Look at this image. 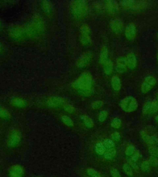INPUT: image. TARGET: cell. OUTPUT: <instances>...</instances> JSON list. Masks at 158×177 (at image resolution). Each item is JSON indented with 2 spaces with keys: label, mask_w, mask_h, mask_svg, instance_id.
Returning a JSON list of instances; mask_svg holds the SVG:
<instances>
[{
  "label": "cell",
  "mask_w": 158,
  "mask_h": 177,
  "mask_svg": "<svg viewBox=\"0 0 158 177\" xmlns=\"http://www.w3.org/2000/svg\"><path fill=\"white\" fill-rule=\"evenodd\" d=\"M93 78L88 73H84L73 82V87L79 89L83 94L89 95L92 90Z\"/></svg>",
  "instance_id": "1"
},
{
  "label": "cell",
  "mask_w": 158,
  "mask_h": 177,
  "mask_svg": "<svg viewBox=\"0 0 158 177\" xmlns=\"http://www.w3.org/2000/svg\"><path fill=\"white\" fill-rule=\"evenodd\" d=\"M70 7L72 14L77 17H84L88 12V5L84 1H73Z\"/></svg>",
  "instance_id": "2"
},
{
  "label": "cell",
  "mask_w": 158,
  "mask_h": 177,
  "mask_svg": "<svg viewBox=\"0 0 158 177\" xmlns=\"http://www.w3.org/2000/svg\"><path fill=\"white\" fill-rule=\"evenodd\" d=\"M138 106L136 100L132 96L126 97L120 101V107L126 113L134 112L137 109Z\"/></svg>",
  "instance_id": "3"
},
{
  "label": "cell",
  "mask_w": 158,
  "mask_h": 177,
  "mask_svg": "<svg viewBox=\"0 0 158 177\" xmlns=\"http://www.w3.org/2000/svg\"><path fill=\"white\" fill-rule=\"evenodd\" d=\"M120 4L123 7L131 9L132 11H140L145 9L148 4L145 1H135V0H126V1H122L120 2Z\"/></svg>",
  "instance_id": "4"
},
{
  "label": "cell",
  "mask_w": 158,
  "mask_h": 177,
  "mask_svg": "<svg viewBox=\"0 0 158 177\" xmlns=\"http://www.w3.org/2000/svg\"><path fill=\"white\" fill-rule=\"evenodd\" d=\"M156 84V79L153 76H148L145 78L142 85L141 91L143 94H146L151 90Z\"/></svg>",
  "instance_id": "5"
},
{
  "label": "cell",
  "mask_w": 158,
  "mask_h": 177,
  "mask_svg": "<svg viewBox=\"0 0 158 177\" xmlns=\"http://www.w3.org/2000/svg\"><path fill=\"white\" fill-rule=\"evenodd\" d=\"M21 140V134L18 130L14 129L9 133L7 138V145L10 147H15Z\"/></svg>",
  "instance_id": "6"
},
{
  "label": "cell",
  "mask_w": 158,
  "mask_h": 177,
  "mask_svg": "<svg viewBox=\"0 0 158 177\" xmlns=\"http://www.w3.org/2000/svg\"><path fill=\"white\" fill-rule=\"evenodd\" d=\"M92 59V53L90 52H87L83 53L79 58L77 61V66L79 68H83L86 67L89 64Z\"/></svg>",
  "instance_id": "7"
},
{
  "label": "cell",
  "mask_w": 158,
  "mask_h": 177,
  "mask_svg": "<svg viewBox=\"0 0 158 177\" xmlns=\"http://www.w3.org/2000/svg\"><path fill=\"white\" fill-rule=\"evenodd\" d=\"M137 30L135 25L134 23L128 24L125 30V36L128 40H133L136 36Z\"/></svg>",
  "instance_id": "8"
},
{
  "label": "cell",
  "mask_w": 158,
  "mask_h": 177,
  "mask_svg": "<svg viewBox=\"0 0 158 177\" xmlns=\"http://www.w3.org/2000/svg\"><path fill=\"white\" fill-rule=\"evenodd\" d=\"M140 135L143 140L148 145L154 146L158 143V137L155 135H150L146 131L143 130L141 132Z\"/></svg>",
  "instance_id": "9"
},
{
  "label": "cell",
  "mask_w": 158,
  "mask_h": 177,
  "mask_svg": "<svg viewBox=\"0 0 158 177\" xmlns=\"http://www.w3.org/2000/svg\"><path fill=\"white\" fill-rule=\"evenodd\" d=\"M109 25L111 30L115 33L119 34L123 31L124 23L121 20L119 19V18H116V19L111 21Z\"/></svg>",
  "instance_id": "10"
},
{
  "label": "cell",
  "mask_w": 158,
  "mask_h": 177,
  "mask_svg": "<svg viewBox=\"0 0 158 177\" xmlns=\"http://www.w3.org/2000/svg\"><path fill=\"white\" fill-rule=\"evenodd\" d=\"M24 174L23 167L19 165H13L9 171V177H23Z\"/></svg>",
  "instance_id": "11"
},
{
  "label": "cell",
  "mask_w": 158,
  "mask_h": 177,
  "mask_svg": "<svg viewBox=\"0 0 158 177\" xmlns=\"http://www.w3.org/2000/svg\"><path fill=\"white\" fill-rule=\"evenodd\" d=\"M127 64L126 58L125 57H120L117 59L116 70L119 73H124L126 71Z\"/></svg>",
  "instance_id": "12"
},
{
  "label": "cell",
  "mask_w": 158,
  "mask_h": 177,
  "mask_svg": "<svg viewBox=\"0 0 158 177\" xmlns=\"http://www.w3.org/2000/svg\"><path fill=\"white\" fill-rule=\"evenodd\" d=\"M127 68L131 70H134L137 65V59L134 53H129L126 56Z\"/></svg>",
  "instance_id": "13"
},
{
  "label": "cell",
  "mask_w": 158,
  "mask_h": 177,
  "mask_svg": "<svg viewBox=\"0 0 158 177\" xmlns=\"http://www.w3.org/2000/svg\"><path fill=\"white\" fill-rule=\"evenodd\" d=\"M105 7L108 12L114 14L119 11V4L116 1H108L106 2Z\"/></svg>",
  "instance_id": "14"
},
{
  "label": "cell",
  "mask_w": 158,
  "mask_h": 177,
  "mask_svg": "<svg viewBox=\"0 0 158 177\" xmlns=\"http://www.w3.org/2000/svg\"><path fill=\"white\" fill-rule=\"evenodd\" d=\"M64 103V100L62 98L57 97H53L50 98L47 101V104L48 106L51 108H55L58 107Z\"/></svg>",
  "instance_id": "15"
},
{
  "label": "cell",
  "mask_w": 158,
  "mask_h": 177,
  "mask_svg": "<svg viewBox=\"0 0 158 177\" xmlns=\"http://www.w3.org/2000/svg\"><path fill=\"white\" fill-rule=\"evenodd\" d=\"M109 52L107 48L104 46L101 49L99 55V62L101 65L105 64L109 60Z\"/></svg>",
  "instance_id": "16"
},
{
  "label": "cell",
  "mask_w": 158,
  "mask_h": 177,
  "mask_svg": "<svg viewBox=\"0 0 158 177\" xmlns=\"http://www.w3.org/2000/svg\"><path fill=\"white\" fill-rule=\"evenodd\" d=\"M111 86L115 91H119L121 89L122 82L117 76H113L111 79Z\"/></svg>",
  "instance_id": "17"
},
{
  "label": "cell",
  "mask_w": 158,
  "mask_h": 177,
  "mask_svg": "<svg viewBox=\"0 0 158 177\" xmlns=\"http://www.w3.org/2000/svg\"><path fill=\"white\" fill-rule=\"evenodd\" d=\"M104 72L107 75H109L113 71V63L110 59H109L105 64L103 65Z\"/></svg>",
  "instance_id": "18"
},
{
  "label": "cell",
  "mask_w": 158,
  "mask_h": 177,
  "mask_svg": "<svg viewBox=\"0 0 158 177\" xmlns=\"http://www.w3.org/2000/svg\"><path fill=\"white\" fill-rule=\"evenodd\" d=\"M116 154L117 151L116 149L114 148H111L108 149V150L105 152V153L104 154V157L105 159L107 160H112L116 156Z\"/></svg>",
  "instance_id": "19"
},
{
  "label": "cell",
  "mask_w": 158,
  "mask_h": 177,
  "mask_svg": "<svg viewBox=\"0 0 158 177\" xmlns=\"http://www.w3.org/2000/svg\"><path fill=\"white\" fill-rule=\"evenodd\" d=\"M10 34L12 36L14 37V38H18L23 34L24 32H25V29H24L23 28H21L19 26L17 27H14L13 28V29L10 30Z\"/></svg>",
  "instance_id": "20"
},
{
  "label": "cell",
  "mask_w": 158,
  "mask_h": 177,
  "mask_svg": "<svg viewBox=\"0 0 158 177\" xmlns=\"http://www.w3.org/2000/svg\"><path fill=\"white\" fill-rule=\"evenodd\" d=\"M152 103H153V101L149 100V101H147L145 104V105L142 108V113L143 115H150Z\"/></svg>",
  "instance_id": "21"
},
{
  "label": "cell",
  "mask_w": 158,
  "mask_h": 177,
  "mask_svg": "<svg viewBox=\"0 0 158 177\" xmlns=\"http://www.w3.org/2000/svg\"><path fill=\"white\" fill-rule=\"evenodd\" d=\"M95 151L99 156L104 155L106 152V148L103 143L98 142L95 145Z\"/></svg>",
  "instance_id": "22"
},
{
  "label": "cell",
  "mask_w": 158,
  "mask_h": 177,
  "mask_svg": "<svg viewBox=\"0 0 158 177\" xmlns=\"http://www.w3.org/2000/svg\"><path fill=\"white\" fill-rule=\"evenodd\" d=\"M81 119L83 120V123H84L85 125L88 127V128H92L94 126V123L93 120L91 119V118L90 117H89L88 116H86V115H83L82 116H81Z\"/></svg>",
  "instance_id": "23"
},
{
  "label": "cell",
  "mask_w": 158,
  "mask_h": 177,
  "mask_svg": "<svg viewBox=\"0 0 158 177\" xmlns=\"http://www.w3.org/2000/svg\"><path fill=\"white\" fill-rule=\"evenodd\" d=\"M122 169L124 173L128 176H132L134 175V171L132 167L128 163H125L122 166Z\"/></svg>",
  "instance_id": "24"
},
{
  "label": "cell",
  "mask_w": 158,
  "mask_h": 177,
  "mask_svg": "<svg viewBox=\"0 0 158 177\" xmlns=\"http://www.w3.org/2000/svg\"><path fill=\"white\" fill-rule=\"evenodd\" d=\"M122 121L119 118H115L112 119L111 122V126L114 129H119L121 126Z\"/></svg>",
  "instance_id": "25"
},
{
  "label": "cell",
  "mask_w": 158,
  "mask_h": 177,
  "mask_svg": "<svg viewBox=\"0 0 158 177\" xmlns=\"http://www.w3.org/2000/svg\"><path fill=\"white\" fill-rule=\"evenodd\" d=\"M142 170L144 172H148L151 169V165L148 161H143L140 165Z\"/></svg>",
  "instance_id": "26"
},
{
  "label": "cell",
  "mask_w": 158,
  "mask_h": 177,
  "mask_svg": "<svg viewBox=\"0 0 158 177\" xmlns=\"http://www.w3.org/2000/svg\"><path fill=\"white\" fill-rule=\"evenodd\" d=\"M80 41L83 45H89L91 42V40L89 35H82Z\"/></svg>",
  "instance_id": "27"
},
{
  "label": "cell",
  "mask_w": 158,
  "mask_h": 177,
  "mask_svg": "<svg viewBox=\"0 0 158 177\" xmlns=\"http://www.w3.org/2000/svg\"><path fill=\"white\" fill-rule=\"evenodd\" d=\"M135 148L134 145H128L125 150V154L127 156H132L133 154L135 153Z\"/></svg>",
  "instance_id": "28"
},
{
  "label": "cell",
  "mask_w": 158,
  "mask_h": 177,
  "mask_svg": "<svg viewBox=\"0 0 158 177\" xmlns=\"http://www.w3.org/2000/svg\"><path fill=\"white\" fill-rule=\"evenodd\" d=\"M12 103L16 106L18 107H23L25 105V101L19 98H16L12 100Z\"/></svg>",
  "instance_id": "29"
},
{
  "label": "cell",
  "mask_w": 158,
  "mask_h": 177,
  "mask_svg": "<svg viewBox=\"0 0 158 177\" xmlns=\"http://www.w3.org/2000/svg\"><path fill=\"white\" fill-rule=\"evenodd\" d=\"M87 172L88 175L91 177H102V176L97 170L93 168H88Z\"/></svg>",
  "instance_id": "30"
},
{
  "label": "cell",
  "mask_w": 158,
  "mask_h": 177,
  "mask_svg": "<svg viewBox=\"0 0 158 177\" xmlns=\"http://www.w3.org/2000/svg\"><path fill=\"white\" fill-rule=\"evenodd\" d=\"M61 119L62 120V122L67 125L68 126H69V127H72L73 126V120L69 118L68 117V116H62L61 117Z\"/></svg>",
  "instance_id": "31"
},
{
  "label": "cell",
  "mask_w": 158,
  "mask_h": 177,
  "mask_svg": "<svg viewBox=\"0 0 158 177\" xmlns=\"http://www.w3.org/2000/svg\"><path fill=\"white\" fill-rule=\"evenodd\" d=\"M103 143L105 145V148H108V149L113 148L115 146V144H114L113 140H111V139H106Z\"/></svg>",
  "instance_id": "32"
},
{
  "label": "cell",
  "mask_w": 158,
  "mask_h": 177,
  "mask_svg": "<svg viewBox=\"0 0 158 177\" xmlns=\"http://www.w3.org/2000/svg\"><path fill=\"white\" fill-rule=\"evenodd\" d=\"M0 117L4 119H9L10 118V114L6 109L0 106Z\"/></svg>",
  "instance_id": "33"
},
{
  "label": "cell",
  "mask_w": 158,
  "mask_h": 177,
  "mask_svg": "<svg viewBox=\"0 0 158 177\" xmlns=\"http://www.w3.org/2000/svg\"><path fill=\"white\" fill-rule=\"evenodd\" d=\"M108 116V113L107 111L106 110L101 111L98 116L99 121H100V122H104V121L106 119Z\"/></svg>",
  "instance_id": "34"
},
{
  "label": "cell",
  "mask_w": 158,
  "mask_h": 177,
  "mask_svg": "<svg viewBox=\"0 0 158 177\" xmlns=\"http://www.w3.org/2000/svg\"><path fill=\"white\" fill-rule=\"evenodd\" d=\"M80 31L82 35H89L90 33V29L88 25H83L80 28Z\"/></svg>",
  "instance_id": "35"
},
{
  "label": "cell",
  "mask_w": 158,
  "mask_h": 177,
  "mask_svg": "<svg viewBox=\"0 0 158 177\" xmlns=\"http://www.w3.org/2000/svg\"><path fill=\"white\" fill-rule=\"evenodd\" d=\"M148 161H149L151 166L156 167L158 165V157L151 156Z\"/></svg>",
  "instance_id": "36"
},
{
  "label": "cell",
  "mask_w": 158,
  "mask_h": 177,
  "mask_svg": "<svg viewBox=\"0 0 158 177\" xmlns=\"http://www.w3.org/2000/svg\"><path fill=\"white\" fill-rule=\"evenodd\" d=\"M103 105V102L101 100H97L93 101L91 104V107L93 109H99Z\"/></svg>",
  "instance_id": "37"
},
{
  "label": "cell",
  "mask_w": 158,
  "mask_h": 177,
  "mask_svg": "<svg viewBox=\"0 0 158 177\" xmlns=\"http://www.w3.org/2000/svg\"><path fill=\"white\" fill-rule=\"evenodd\" d=\"M148 151H149L150 153L151 156H155L156 157H158V151H157V147L155 146H150L148 149Z\"/></svg>",
  "instance_id": "38"
},
{
  "label": "cell",
  "mask_w": 158,
  "mask_h": 177,
  "mask_svg": "<svg viewBox=\"0 0 158 177\" xmlns=\"http://www.w3.org/2000/svg\"><path fill=\"white\" fill-rule=\"evenodd\" d=\"M157 112H158V102L157 101L154 100L153 101V103H152L150 115L155 114Z\"/></svg>",
  "instance_id": "39"
},
{
  "label": "cell",
  "mask_w": 158,
  "mask_h": 177,
  "mask_svg": "<svg viewBox=\"0 0 158 177\" xmlns=\"http://www.w3.org/2000/svg\"><path fill=\"white\" fill-rule=\"evenodd\" d=\"M42 7L45 11L49 12L51 11V4L49 1H43L42 3Z\"/></svg>",
  "instance_id": "40"
},
{
  "label": "cell",
  "mask_w": 158,
  "mask_h": 177,
  "mask_svg": "<svg viewBox=\"0 0 158 177\" xmlns=\"http://www.w3.org/2000/svg\"><path fill=\"white\" fill-rule=\"evenodd\" d=\"M140 151H139L138 150H135V153L133 154V155L132 156L131 159L135 161V162H137L138 161V159H140Z\"/></svg>",
  "instance_id": "41"
},
{
  "label": "cell",
  "mask_w": 158,
  "mask_h": 177,
  "mask_svg": "<svg viewBox=\"0 0 158 177\" xmlns=\"http://www.w3.org/2000/svg\"><path fill=\"white\" fill-rule=\"evenodd\" d=\"M128 164L132 167V168L134 170H138L139 169L138 165V164H136V162H135V161H132L131 159H128Z\"/></svg>",
  "instance_id": "42"
},
{
  "label": "cell",
  "mask_w": 158,
  "mask_h": 177,
  "mask_svg": "<svg viewBox=\"0 0 158 177\" xmlns=\"http://www.w3.org/2000/svg\"><path fill=\"white\" fill-rule=\"evenodd\" d=\"M110 173L113 177H122L119 171L115 168H112L110 170Z\"/></svg>",
  "instance_id": "43"
},
{
  "label": "cell",
  "mask_w": 158,
  "mask_h": 177,
  "mask_svg": "<svg viewBox=\"0 0 158 177\" xmlns=\"http://www.w3.org/2000/svg\"><path fill=\"white\" fill-rule=\"evenodd\" d=\"M111 138H112L113 140L116 141H118L121 138V136H120V134L118 132H114L112 135H111Z\"/></svg>",
  "instance_id": "44"
},
{
  "label": "cell",
  "mask_w": 158,
  "mask_h": 177,
  "mask_svg": "<svg viewBox=\"0 0 158 177\" xmlns=\"http://www.w3.org/2000/svg\"><path fill=\"white\" fill-rule=\"evenodd\" d=\"M64 109L66 110L68 113H73L74 111L73 107L70 105H66L64 106Z\"/></svg>",
  "instance_id": "45"
},
{
  "label": "cell",
  "mask_w": 158,
  "mask_h": 177,
  "mask_svg": "<svg viewBox=\"0 0 158 177\" xmlns=\"http://www.w3.org/2000/svg\"><path fill=\"white\" fill-rule=\"evenodd\" d=\"M3 22H1V19H0V30H1L2 28H3Z\"/></svg>",
  "instance_id": "46"
},
{
  "label": "cell",
  "mask_w": 158,
  "mask_h": 177,
  "mask_svg": "<svg viewBox=\"0 0 158 177\" xmlns=\"http://www.w3.org/2000/svg\"><path fill=\"white\" fill-rule=\"evenodd\" d=\"M155 120H156V121L157 122V123L158 124V115H157V116L155 117Z\"/></svg>",
  "instance_id": "47"
},
{
  "label": "cell",
  "mask_w": 158,
  "mask_h": 177,
  "mask_svg": "<svg viewBox=\"0 0 158 177\" xmlns=\"http://www.w3.org/2000/svg\"><path fill=\"white\" fill-rule=\"evenodd\" d=\"M156 101L158 102V94H157V95L156 96Z\"/></svg>",
  "instance_id": "48"
},
{
  "label": "cell",
  "mask_w": 158,
  "mask_h": 177,
  "mask_svg": "<svg viewBox=\"0 0 158 177\" xmlns=\"http://www.w3.org/2000/svg\"><path fill=\"white\" fill-rule=\"evenodd\" d=\"M1 50V44H0V51Z\"/></svg>",
  "instance_id": "49"
},
{
  "label": "cell",
  "mask_w": 158,
  "mask_h": 177,
  "mask_svg": "<svg viewBox=\"0 0 158 177\" xmlns=\"http://www.w3.org/2000/svg\"><path fill=\"white\" fill-rule=\"evenodd\" d=\"M157 60L158 62V53H157Z\"/></svg>",
  "instance_id": "50"
},
{
  "label": "cell",
  "mask_w": 158,
  "mask_h": 177,
  "mask_svg": "<svg viewBox=\"0 0 158 177\" xmlns=\"http://www.w3.org/2000/svg\"><path fill=\"white\" fill-rule=\"evenodd\" d=\"M157 151H158V147H157Z\"/></svg>",
  "instance_id": "51"
},
{
  "label": "cell",
  "mask_w": 158,
  "mask_h": 177,
  "mask_svg": "<svg viewBox=\"0 0 158 177\" xmlns=\"http://www.w3.org/2000/svg\"><path fill=\"white\" fill-rule=\"evenodd\" d=\"M157 36H158V34H157Z\"/></svg>",
  "instance_id": "52"
}]
</instances>
